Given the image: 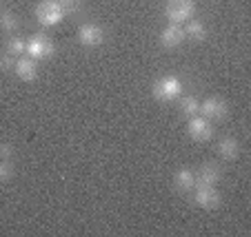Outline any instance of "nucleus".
<instances>
[{"label": "nucleus", "instance_id": "obj_10", "mask_svg": "<svg viewBox=\"0 0 251 237\" xmlns=\"http://www.w3.org/2000/svg\"><path fill=\"white\" fill-rule=\"evenodd\" d=\"M185 40H187V36H185V29H182L180 24H169V27L162 29V33H160V44L165 49L180 47Z\"/></svg>", "mask_w": 251, "mask_h": 237}, {"label": "nucleus", "instance_id": "obj_13", "mask_svg": "<svg viewBox=\"0 0 251 237\" xmlns=\"http://www.w3.org/2000/svg\"><path fill=\"white\" fill-rule=\"evenodd\" d=\"M174 189L178 193H191L196 189V173L191 169H178L174 173Z\"/></svg>", "mask_w": 251, "mask_h": 237}, {"label": "nucleus", "instance_id": "obj_4", "mask_svg": "<svg viewBox=\"0 0 251 237\" xmlns=\"http://www.w3.org/2000/svg\"><path fill=\"white\" fill-rule=\"evenodd\" d=\"M196 5L194 0H169L165 7V16L171 24H182L194 18Z\"/></svg>", "mask_w": 251, "mask_h": 237}, {"label": "nucleus", "instance_id": "obj_3", "mask_svg": "<svg viewBox=\"0 0 251 237\" xmlns=\"http://www.w3.org/2000/svg\"><path fill=\"white\" fill-rule=\"evenodd\" d=\"M25 51H27L29 58H33V60H47V58H51L53 53H56V44H53V40L49 38L47 33H36V36L29 38Z\"/></svg>", "mask_w": 251, "mask_h": 237}, {"label": "nucleus", "instance_id": "obj_9", "mask_svg": "<svg viewBox=\"0 0 251 237\" xmlns=\"http://www.w3.org/2000/svg\"><path fill=\"white\" fill-rule=\"evenodd\" d=\"M194 173H196V186H216L220 182V175H223L220 166L213 164V162H204Z\"/></svg>", "mask_w": 251, "mask_h": 237}, {"label": "nucleus", "instance_id": "obj_22", "mask_svg": "<svg viewBox=\"0 0 251 237\" xmlns=\"http://www.w3.org/2000/svg\"><path fill=\"white\" fill-rule=\"evenodd\" d=\"M0 14H2V0H0Z\"/></svg>", "mask_w": 251, "mask_h": 237}, {"label": "nucleus", "instance_id": "obj_17", "mask_svg": "<svg viewBox=\"0 0 251 237\" xmlns=\"http://www.w3.org/2000/svg\"><path fill=\"white\" fill-rule=\"evenodd\" d=\"M25 47H27V43L25 40H20V38H9L7 40V53L9 56H20V53L25 51Z\"/></svg>", "mask_w": 251, "mask_h": 237}, {"label": "nucleus", "instance_id": "obj_18", "mask_svg": "<svg viewBox=\"0 0 251 237\" xmlns=\"http://www.w3.org/2000/svg\"><path fill=\"white\" fill-rule=\"evenodd\" d=\"M14 177V164L9 160H0V182H9Z\"/></svg>", "mask_w": 251, "mask_h": 237}, {"label": "nucleus", "instance_id": "obj_1", "mask_svg": "<svg viewBox=\"0 0 251 237\" xmlns=\"http://www.w3.org/2000/svg\"><path fill=\"white\" fill-rule=\"evenodd\" d=\"M182 93V82L176 76H162L151 85V95L158 102H174Z\"/></svg>", "mask_w": 251, "mask_h": 237}, {"label": "nucleus", "instance_id": "obj_12", "mask_svg": "<svg viewBox=\"0 0 251 237\" xmlns=\"http://www.w3.org/2000/svg\"><path fill=\"white\" fill-rule=\"evenodd\" d=\"M216 151H218V155L223 157V160H238L240 157V142H238L236 138H231V135H225V138L218 140V144H216Z\"/></svg>", "mask_w": 251, "mask_h": 237}, {"label": "nucleus", "instance_id": "obj_19", "mask_svg": "<svg viewBox=\"0 0 251 237\" xmlns=\"http://www.w3.org/2000/svg\"><path fill=\"white\" fill-rule=\"evenodd\" d=\"M16 66V58L9 53H0V71H11Z\"/></svg>", "mask_w": 251, "mask_h": 237}, {"label": "nucleus", "instance_id": "obj_21", "mask_svg": "<svg viewBox=\"0 0 251 237\" xmlns=\"http://www.w3.org/2000/svg\"><path fill=\"white\" fill-rule=\"evenodd\" d=\"M58 2L62 5V9L65 11H74L78 7V0H58Z\"/></svg>", "mask_w": 251, "mask_h": 237}, {"label": "nucleus", "instance_id": "obj_15", "mask_svg": "<svg viewBox=\"0 0 251 237\" xmlns=\"http://www.w3.org/2000/svg\"><path fill=\"white\" fill-rule=\"evenodd\" d=\"M180 113L187 115V118H194V115L200 113V102L196 95H185V98H180Z\"/></svg>", "mask_w": 251, "mask_h": 237}, {"label": "nucleus", "instance_id": "obj_2", "mask_svg": "<svg viewBox=\"0 0 251 237\" xmlns=\"http://www.w3.org/2000/svg\"><path fill=\"white\" fill-rule=\"evenodd\" d=\"M67 11L62 9V5L58 0H43L38 7H36V18H38L40 24L45 27H56V24L62 22Z\"/></svg>", "mask_w": 251, "mask_h": 237}, {"label": "nucleus", "instance_id": "obj_8", "mask_svg": "<svg viewBox=\"0 0 251 237\" xmlns=\"http://www.w3.org/2000/svg\"><path fill=\"white\" fill-rule=\"evenodd\" d=\"M104 40V31L100 24L96 22H85L80 29H78V43L82 47H98Z\"/></svg>", "mask_w": 251, "mask_h": 237}, {"label": "nucleus", "instance_id": "obj_7", "mask_svg": "<svg viewBox=\"0 0 251 237\" xmlns=\"http://www.w3.org/2000/svg\"><path fill=\"white\" fill-rule=\"evenodd\" d=\"M194 202L204 211H216L220 206V193L216 186H196Z\"/></svg>", "mask_w": 251, "mask_h": 237}, {"label": "nucleus", "instance_id": "obj_11", "mask_svg": "<svg viewBox=\"0 0 251 237\" xmlns=\"http://www.w3.org/2000/svg\"><path fill=\"white\" fill-rule=\"evenodd\" d=\"M14 71H16V76H18L23 82L38 80V65H36V60H33V58H29V56L18 58V60H16Z\"/></svg>", "mask_w": 251, "mask_h": 237}, {"label": "nucleus", "instance_id": "obj_5", "mask_svg": "<svg viewBox=\"0 0 251 237\" xmlns=\"http://www.w3.org/2000/svg\"><path fill=\"white\" fill-rule=\"evenodd\" d=\"M200 115L202 118H207L209 122H220V120H225L229 115V105L227 100L220 98V95H211V98H207L204 102H200Z\"/></svg>", "mask_w": 251, "mask_h": 237}, {"label": "nucleus", "instance_id": "obj_14", "mask_svg": "<svg viewBox=\"0 0 251 237\" xmlns=\"http://www.w3.org/2000/svg\"><path fill=\"white\" fill-rule=\"evenodd\" d=\"M185 36L189 40H194V43H202L207 38V27H204L202 20H187Z\"/></svg>", "mask_w": 251, "mask_h": 237}, {"label": "nucleus", "instance_id": "obj_6", "mask_svg": "<svg viewBox=\"0 0 251 237\" xmlns=\"http://www.w3.org/2000/svg\"><path fill=\"white\" fill-rule=\"evenodd\" d=\"M187 133L194 142H209L213 138V124L202 115H194L187 122Z\"/></svg>", "mask_w": 251, "mask_h": 237}, {"label": "nucleus", "instance_id": "obj_20", "mask_svg": "<svg viewBox=\"0 0 251 237\" xmlns=\"http://www.w3.org/2000/svg\"><path fill=\"white\" fill-rule=\"evenodd\" d=\"M14 157V147L9 142H0V160H11Z\"/></svg>", "mask_w": 251, "mask_h": 237}, {"label": "nucleus", "instance_id": "obj_16", "mask_svg": "<svg viewBox=\"0 0 251 237\" xmlns=\"http://www.w3.org/2000/svg\"><path fill=\"white\" fill-rule=\"evenodd\" d=\"M0 27H2V31L11 33V31H16V29H18V20H16L14 14L2 11V14H0Z\"/></svg>", "mask_w": 251, "mask_h": 237}]
</instances>
